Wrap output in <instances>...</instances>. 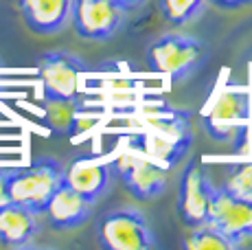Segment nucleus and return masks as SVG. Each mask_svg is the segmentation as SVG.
Listing matches in <instances>:
<instances>
[{"label": "nucleus", "instance_id": "nucleus-12", "mask_svg": "<svg viewBox=\"0 0 252 250\" xmlns=\"http://www.w3.org/2000/svg\"><path fill=\"white\" fill-rule=\"evenodd\" d=\"M42 215L53 230H75L84 226L92 215V202L81 198L75 189L62 182L57 191L51 195Z\"/></svg>", "mask_w": 252, "mask_h": 250}, {"label": "nucleus", "instance_id": "nucleus-16", "mask_svg": "<svg viewBox=\"0 0 252 250\" xmlns=\"http://www.w3.org/2000/svg\"><path fill=\"white\" fill-rule=\"evenodd\" d=\"M184 248L189 250H235L237 246L230 242L226 235H221L215 226L200 224L191 228V233L184 239Z\"/></svg>", "mask_w": 252, "mask_h": 250}, {"label": "nucleus", "instance_id": "nucleus-15", "mask_svg": "<svg viewBox=\"0 0 252 250\" xmlns=\"http://www.w3.org/2000/svg\"><path fill=\"white\" fill-rule=\"evenodd\" d=\"M220 187L235 198L252 202V160L232 162L226 167Z\"/></svg>", "mask_w": 252, "mask_h": 250}, {"label": "nucleus", "instance_id": "nucleus-5", "mask_svg": "<svg viewBox=\"0 0 252 250\" xmlns=\"http://www.w3.org/2000/svg\"><path fill=\"white\" fill-rule=\"evenodd\" d=\"M88 64L70 51H48L37 62L42 93L46 101H77L79 99L81 73Z\"/></svg>", "mask_w": 252, "mask_h": 250}, {"label": "nucleus", "instance_id": "nucleus-9", "mask_svg": "<svg viewBox=\"0 0 252 250\" xmlns=\"http://www.w3.org/2000/svg\"><path fill=\"white\" fill-rule=\"evenodd\" d=\"M250 119V99L244 90L217 94L204 119L206 134L217 143H232Z\"/></svg>", "mask_w": 252, "mask_h": 250}, {"label": "nucleus", "instance_id": "nucleus-22", "mask_svg": "<svg viewBox=\"0 0 252 250\" xmlns=\"http://www.w3.org/2000/svg\"><path fill=\"white\" fill-rule=\"evenodd\" d=\"M248 2H252V0H241V4H248Z\"/></svg>", "mask_w": 252, "mask_h": 250}, {"label": "nucleus", "instance_id": "nucleus-8", "mask_svg": "<svg viewBox=\"0 0 252 250\" xmlns=\"http://www.w3.org/2000/svg\"><path fill=\"white\" fill-rule=\"evenodd\" d=\"M206 224L215 226L239 248L246 239L252 237V202L239 200L228 191H224L220 185H213L211 198H208Z\"/></svg>", "mask_w": 252, "mask_h": 250}, {"label": "nucleus", "instance_id": "nucleus-11", "mask_svg": "<svg viewBox=\"0 0 252 250\" xmlns=\"http://www.w3.org/2000/svg\"><path fill=\"white\" fill-rule=\"evenodd\" d=\"M114 169L112 162L99 158H75L68 167H64V185L75 189L88 202H99L112 189Z\"/></svg>", "mask_w": 252, "mask_h": 250}, {"label": "nucleus", "instance_id": "nucleus-19", "mask_svg": "<svg viewBox=\"0 0 252 250\" xmlns=\"http://www.w3.org/2000/svg\"><path fill=\"white\" fill-rule=\"evenodd\" d=\"M7 171L9 169H0V206H4L9 202V193H7Z\"/></svg>", "mask_w": 252, "mask_h": 250}, {"label": "nucleus", "instance_id": "nucleus-17", "mask_svg": "<svg viewBox=\"0 0 252 250\" xmlns=\"http://www.w3.org/2000/svg\"><path fill=\"white\" fill-rule=\"evenodd\" d=\"M208 0H160V13L171 27H184L206 9Z\"/></svg>", "mask_w": 252, "mask_h": 250}, {"label": "nucleus", "instance_id": "nucleus-7", "mask_svg": "<svg viewBox=\"0 0 252 250\" xmlns=\"http://www.w3.org/2000/svg\"><path fill=\"white\" fill-rule=\"evenodd\" d=\"M114 178L123 182V187L140 202L160 198L167 189L169 182V169L152 158L140 156L136 152L121 154L112 162Z\"/></svg>", "mask_w": 252, "mask_h": 250}, {"label": "nucleus", "instance_id": "nucleus-4", "mask_svg": "<svg viewBox=\"0 0 252 250\" xmlns=\"http://www.w3.org/2000/svg\"><path fill=\"white\" fill-rule=\"evenodd\" d=\"M96 239L105 250H147L158 246L147 218L134 206H119L101 215Z\"/></svg>", "mask_w": 252, "mask_h": 250}, {"label": "nucleus", "instance_id": "nucleus-3", "mask_svg": "<svg viewBox=\"0 0 252 250\" xmlns=\"http://www.w3.org/2000/svg\"><path fill=\"white\" fill-rule=\"evenodd\" d=\"M206 46L200 40L180 33H164L147 49V64L152 70L182 81L204 66Z\"/></svg>", "mask_w": 252, "mask_h": 250}, {"label": "nucleus", "instance_id": "nucleus-2", "mask_svg": "<svg viewBox=\"0 0 252 250\" xmlns=\"http://www.w3.org/2000/svg\"><path fill=\"white\" fill-rule=\"evenodd\" d=\"M143 152L147 158L158 162L167 169L176 167L187 156L193 143L191 117L180 110H167V112L154 114L147 119V129L140 136Z\"/></svg>", "mask_w": 252, "mask_h": 250}, {"label": "nucleus", "instance_id": "nucleus-14", "mask_svg": "<svg viewBox=\"0 0 252 250\" xmlns=\"http://www.w3.org/2000/svg\"><path fill=\"white\" fill-rule=\"evenodd\" d=\"M40 233L37 213L7 202L0 206V244L7 248H24Z\"/></svg>", "mask_w": 252, "mask_h": 250}, {"label": "nucleus", "instance_id": "nucleus-13", "mask_svg": "<svg viewBox=\"0 0 252 250\" xmlns=\"http://www.w3.org/2000/svg\"><path fill=\"white\" fill-rule=\"evenodd\" d=\"M72 0H18L24 22L37 35H53L68 25Z\"/></svg>", "mask_w": 252, "mask_h": 250}, {"label": "nucleus", "instance_id": "nucleus-21", "mask_svg": "<svg viewBox=\"0 0 252 250\" xmlns=\"http://www.w3.org/2000/svg\"><path fill=\"white\" fill-rule=\"evenodd\" d=\"M116 2H119L125 11H129V9H136V7H140V4H145L147 0H116Z\"/></svg>", "mask_w": 252, "mask_h": 250}, {"label": "nucleus", "instance_id": "nucleus-6", "mask_svg": "<svg viewBox=\"0 0 252 250\" xmlns=\"http://www.w3.org/2000/svg\"><path fill=\"white\" fill-rule=\"evenodd\" d=\"M125 13L116 0H72L68 22L84 40L105 42L123 29Z\"/></svg>", "mask_w": 252, "mask_h": 250}, {"label": "nucleus", "instance_id": "nucleus-1", "mask_svg": "<svg viewBox=\"0 0 252 250\" xmlns=\"http://www.w3.org/2000/svg\"><path fill=\"white\" fill-rule=\"evenodd\" d=\"M64 182V165L57 158L42 156L27 167L7 171L9 202L42 215L51 195Z\"/></svg>", "mask_w": 252, "mask_h": 250}, {"label": "nucleus", "instance_id": "nucleus-10", "mask_svg": "<svg viewBox=\"0 0 252 250\" xmlns=\"http://www.w3.org/2000/svg\"><path fill=\"white\" fill-rule=\"evenodd\" d=\"M211 189L213 182L208 180L204 167L197 160H191L182 174L180 187H178V215L187 228H195L206 222Z\"/></svg>", "mask_w": 252, "mask_h": 250}, {"label": "nucleus", "instance_id": "nucleus-20", "mask_svg": "<svg viewBox=\"0 0 252 250\" xmlns=\"http://www.w3.org/2000/svg\"><path fill=\"white\" fill-rule=\"evenodd\" d=\"M211 4H215L217 9H237L241 7V0H208Z\"/></svg>", "mask_w": 252, "mask_h": 250}, {"label": "nucleus", "instance_id": "nucleus-18", "mask_svg": "<svg viewBox=\"0 0 252 250\" xmlns=\"http://www.w3.org/2000/svg\"><path fill=\"white\" fill-rule=\"evenodd\" d=\"M77 101H46V121L53 129L64 132L75 125Z\"/></svg>", "mask_w": 252, "mask_h": 250}]
</instances>
